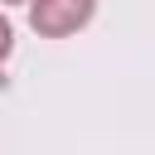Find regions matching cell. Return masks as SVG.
Masks as SVG:
<instances>
[{"mask_svg": "<svg viewBox=\"0 0 155 155\" xmlns=\"http://www.w3.org/2000/svg\"><path fill=\"white\" fill-rule=\"evenodd\" d=\"M97 15V0H29V24L44 39H68L87 29Z\"/></svg>", "mask_w": 155, "mask_h": 155, "instance_id": "cell-1", "label": "cell"}, {"mask_svg": "<svg viewBox=\"0 0 155 155\" xmlns=\"http://www.w3.org/2000/svg\"><path fill=\"white\" fill-rule=\"evenodd\" d=\"M10 53H15V24H10L5 15H0V63H5Z\"/></svg>", "mask_w": 155, "mask_h": 155, "instance_id": "cell-2", "label": "cell"}, {"mask_svg": "<svg viewBox=\"0 0 155 155\" xmlns=\"http://www.w3.org/2000/svg\"><path fill=\"white\" fill-rule=\"evenodd\" d=\"M0 5H29V0H0Z\"/></svg>", "mask_w": 155, "mask_h": 155, "instance_id": "cell-3", "label": "cell"}]
</instances>
